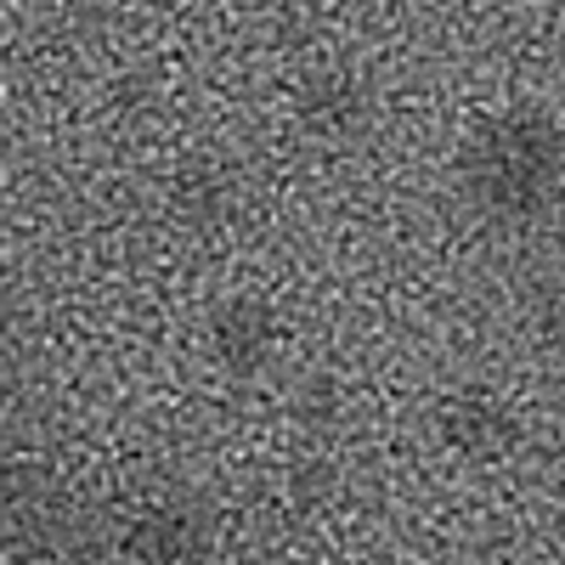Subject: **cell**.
<instances>
[{
  "mask_svg": "<svg viewBox=\"0 0 565 565\" xmlns=\"http://www.w3.org/2000/svg\"><path fill=\"white\" fill-rule=\"evenodd\" d=\"M458 193L492 226H537L565 204V125L548 108H498L458 148Z\"/></svg>",
  "mask_w": 565,
  "mask_h": 565,
  "instance_id": "cell-1",
  "label": "cell"
},
{
  "mask_svg": "<svg viewBox=\"0 0 565 565\" xmlns=\"http://www.w3.org/2000/svg\"><path fill=\"white\" fill-rule=\"evenodd\" d=\"M430 441L452 463L487 469V463H509L526 447V418L509 402V391L487 380H463L430 402Z\"/></svg>",
  "mask_w": 565,
  "mask_h": 565,
  "instance_id": "cell-2",
  "label": "cell"
},
{
  "mask_svg": "<svg viewBox=\"0 0 565 565\" xmlns=\"http://www.w3.org/2000/svg\"><path fill=\"white\" fill-rule=\"evenodd\" d=\"M289 351V322L260 295H226L204 317V356L226 380H260Z\"/></svg>",
  "mask_w": 565,
  "mask_h": 565,
  "instance_id": "cell-3",
  "label": "cell"
},
{
  "mask_svg": "<svg viewBox=\"0 0 565 565\" xmlns=\"http://www.w3.org/2000/svg\"><path fill=\"white\" fill-rule=\"evenodd\" d=\"M373 114H380V97H373V85L356 68H311L295 85V125L317 148H351V141H362Z\"/></svg>",
  "mask_w": 565,
  "mask_h": 565,
  "instance_id": "cell-4",
  "label": "cell"
},
{
  "mask_svg": "<svg viewBox=\"0 0 565 565\" xmlns=\"http://www.w3.org/2000/svg\"><path fill=\"white\" fill-rule=\"evenodd\" d=\"M215 532L193 503L141 509L119 537V565H210Z\"/></svg>",
  "mask_w": 565,
  "mask_h": 565,
  "instance_id": "cell-5",
  "label": "cell"
},
{
  "mask_svg": "<svg viewBox=\"0 0 565 565\" xmlns=\"http://www.w3.org/2000/svg\"><path fill=\"white\" fill-rule=\"evenodd\" d=\"M164 210L181 232L210 238V232H221L238 215V181H232V170L215 164V159H186L164 186Z\"/></svg>",
  "mask_w": 565,
  "mask_h": 565,
  "instance_id": "cell-6",
  "label": "cell"
},
{
  "mask_svg": "<svg viewBox=\"0 0 565 565\" xmlns=\"http://www.w3.org/2000/svg\"><path fill=\"white\" fill-rule=\"evenodd\" d=\"M74 7H85V12H119V7H130V0H74Z\"/></svg>",
  "mask_w": 565,
  "mask_h": 565,
  "instance_id": "cell-7",
  "label": "cell"
}]
</instances>
